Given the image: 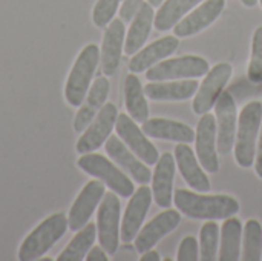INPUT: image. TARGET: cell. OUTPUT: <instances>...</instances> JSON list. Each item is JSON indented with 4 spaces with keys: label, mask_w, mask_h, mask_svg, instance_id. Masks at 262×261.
Instances as JSON below:
<instances>
[{
    "label": "cell",
    "mask_w": 262,
    "mask_h": 261,
    "mask_svg": "<svg viewBox=\"0 0 262 261\" xmlns=\"http://www.w3.org/2000/svg\"><path fill=\"white\" fill-rule=\"evenodd\" d=\"M173 203L181 214L196 220H226L239 212V202L232 195H206L183 188L173 191Z\"/></svg>",
    "instance_id": "1"
},
{
    "label": "cell",
    "mask_w": 262,
    "mask_h": 261,
    "mask_svg": "<svg viewBox=\"0 0 262 261\" xmlns=\"http://www.w3.org/2000/svg\"><path fill=\"white\" fill-rule=\"evenodd\" d=\"M100 65V48L95 43L86 45L77 55L66 83H64V100L72 108H80L86 94L92 85V78Z\"/></svg>",
    "instance_id": "2"
},
{
    "label": "cell",
    "mask_w": 262,
    "mask_h": 261,
    "mask_svg": "<svg viewBox=\"0 0 262 261\" xmlns=\"http://www.w3.org/2000/svg\"><path fill=\"white\" fill-rule=\"evenodd\" d=\"M68 228V217L63 212H55L46 217L21 242L18 248V260L34 261L41 258L66 234Z\"/></svg>",
    "instance_id": "3"
},
{
    "label": "cell",
    "mask_w": 262,
    "mask_h": 261,
    "mask_svg": "<svg viewBox=\"0 0 262 261\" xmlns=\"http://www.w3.org/2000/svg\"><path fill=\"white\" fill-rule=\"evenodd\" d=\"M262 125V103H247L238 118L236 140H235V160L241 168H250L255 163L256 143Z\"/></svg>",
    "instance_id": "4"
},
{
    "label": "cell",
    "mask_w": 262,
    "mask_h": 261,
    "mask_svg": "<svg viewBox=\"0 0 262 261\" xmlns=\"http://www.w3.org/2000/svg\"><path fill=\"white\" fill-rule=\"evenodd\" d=\"M77 166L84 174L101 180L111 191L123 198H130V195L135 192L132 180H129V177L120 168H117L109 158L101 154H81V157L77 160Z\"/></svg>",
    "instance_id": "5"
},
{
    "label": "cell",
    "mask_w": 262,
    "mask_h": 261,
    "mask_svg": "<svg viewBox=\"0 0 262 261\" xmlns=\"http://www.w3.org/2000/svg\"><path fill=\"white\" fill-rule=\"evenodd\" d=\"M210 65L200 55H181L175 58H164L146 71L149 82L177 80V78H195L206 75Z\"/></svg>",
    "instance_id": "6"
},
{
    "label": "cell",
    "mask_w": 262,
    "mask_h": 261,
    "mask_svg": "<svg viewBox=\"0 0 262 261\" xmlns=\"http://www.w3.org/2000/svg\"><path fill=\"white\" fill-rule=\"evenodd\" d=\"M120 218H121V203L118 195L106 192L101 203L98 205L97 214V234L100 246L111 255L117 254L120 245Z\"/></svg>",
    "instance_id": "7"
},
{
    "label": "cell",
    "mask_w": 262,
    "mask_h": 261,
    "mask_svg": "<svg viewBox=\"0 0 262 261\" xmlns=\"http://www.w3.org/2000/svg\"><path fill=\"white\" fill-rule=\"evenodd\" d=\"M118 118V109L114 103H104L98 111L91 125L81 132L80 138L75 143V151L81 154L94 152L101 148L106 140L111 137V132L115 128Z\"/></svg>",
    "instance_id": "8"
},
{
    "label": "cell",
    "mask_w": 262,
    "mask_h": 261,
    "mask_svg": "<svg viewBox=\"0 0 262 261\" xmlns=\"http://www.w3.org/2000/svg\"><path fill=\"white\" fill-rule=\"evenodd\" d=\"M232 71H233L232 65L226 62L216 63L213 68L209 69L203 83L198 86V91L193 98L192 106L196 115L207 114L215 106L216 100L224 92V88L232 77Z\"/></svg>",
    "instance_id": "9"
},
{
    "label": "cell",
    "mask_w": 262,
    "mask_h": 261,
    "mask_svg": "<svg viewBox=\"0 0 262 261\" xmlns=\"http://www.w3.org/2000/svg\"><path fill=\"white\" fill-rule=\"evenodd\" d=\"M216 120V151L220 155H227L235 148L238 114L236 103L230 92H223L215 103Z\"/></svg>",
    "instance_id": "10"
},
{
    "label": "cell",
    "mask_w": 262,
    "mask_h": 261,
    "mask_svg": "<svg viewBox=\"0 0 262 261\" xmlns=\"http://www.w3.org/2000/svg\"><path fill=\"white\" fill-rule=\"evenodd\" d=\"M115 131L117 135L126 143V146L147 166H152L158 162V149L149 142L147 135L143 132V129L138 128L137 122L129 114H118Z\"/></svg>",
    "instance_id": "11"
},
{
    "label": "cell",
    "mask_w": 262,
    "mask_h": 261,
    "mask_svg": "<svg viewBox=\"0 0 262 261\" xmlns=\"http://www.w3.org/2000/svg\"><path fill=\"white\" fill-rule=\"evenodd\" d=\"M104 183L101 180H91L88 182L81 191L78 192V195L75 197L69 214H68V225L71 231H78L83 226H86L92 217V214L95 212L97 206L101 203L106 189H104Z\"/></svg>",
    "instance_id": "12"
},
{
    "label": "cell",
    "mask_w": 262,
    "mask_h": 261,
    "mask_svg": "<svg viewBox=\"0 0 262 261\" xmlns=\"http://www.w3.org/2000/svg\"><path fill=\"white\" fill-rule=\"evenodd\" d=\"M195 149L203 169L210 174H216L220 171V158L216 154V120L209 112L203 114L198 122Z\"/></svg>",
    "instance_id": "13"
},
{
    "label": "cell",
    "mask_w": 262,
    "mask_h": 261,
    "mask_svg": "<svg viewBox=\"0 0 262 261\" xmlns=\"http://www.w3.org/2000/svg\"><path fill=\"white\" fill-rule=\"evenodd\" d=\"M152 203V189L146 185L140 186L132 195L126 206L121 228H120V238L126 245L134 242L137 234L141 229V225L147 215V211Z\"/></svg>",
    "instance_id": "14"
},
{
    "label": "cell",
    "mask_w": 262,
    "mask_h": 261,
    "mask_svg": "<svg viewBox=\"0 0 262 261\" xmlns=\"http://www.w3.org/2000/svg\"><path fill=\"white\" fill-rule=\"evenodd\" d=\"M126 40V26L121 18H114L104 29L101 49H100V63L104 75H114L120 66L121 54L124 52Z\"/></svg>",
    "instance_id": "15"
},
{
    "label": "cell",
    "mask_w": 262,
    "mask_h": 261,
    "mask_svg": "<svg viewBox=\"0 0 262 261\" xmlns=\"http://www.w3.org/2000/svg\"><path fill=\"white\" fill-rule=\"evenodd\" d=\"M181 223V212L177 209H164V212L155 215L135 237V249L138 254H144L152 249L163 237L170 234Z\"/></svg>",
    "instance_id": "16"
},
{
    "label": "cell",
    "mask_w": 262,
    "mask_h": 261,
    "mask_svg": "<svg viewBox=\"0 0 262 261\" xmlns=\"http://www.w3.org/2000/svg\"><path fill=\"white\" fill-rule=\"evenodd\" d=\"M104 149L106 154L135 182H138L140 185H147L149 182H152V172L147 165L140 160L118 135H111L104 143Z\"/></svg>",
    "instance_id": "17"
},
{
    "label": "cell",
    "mask_w": 262,
    "mask_h": 261,
    "mask_svg": "<svg viewBox=\"0 0 262 261\" xmlns=\"http://www.w3.org/2000/svg\"><path fill=\"white\" fill-rule=\"evenodd\" d=\"M226 8V0H204L200 6L193 8L187 15H184L175 26L173 32L177 37H190L207 26H210Z\"/></svg>",
    "instance_id": "18"
},
{
    "label": "cell",
    "mask_w": 262,
    "mask_h": 261,
    "mask_svg": "<svg viewBox=\"0 0 262 261\" xmlns=\"http://www.w3.org/2000/svg\"><path fill=\"white\" fill-rule=\"evenodd\" d=\"M175 155L164 152L155 163L152 174V197L158 208L167 209L173 202V178H175Z\"/></svg>",
    "instance_id": "19"
},
{
    "label": "cell",
    "mask_w": 262,
    "mask_h": 261,
    "mask_svg": "<svg viewBox=\"0 0 262 261\" xmlns=\"http://www.w3.org/2000/svg\"><path fill=\"white\" fill-rule=\"evenodd\" d=\"M109 91H111V83L106 77H98L97 80L92 82L86 94V98L80 105L75 118L72 122V128L75 132H83L91 125V122L95 118L98 111L106 103Z\"/></svg>",
    "instance_id": "20"
},
{
    "label": "cell",
    "mask_w": 262,
    "mask_h": 261,
    "mask_svg": "<svg viewBox=\"0 0 262 261\" xmlns=\"http://www.w3.org/2000/svg\"><path fill=\"white\" fill-rule=\"evenodd\" d=\"M180 46V40L177 35H164L150 45L141 48L130 57L129 60V69L134 74H140L157 65L158 62L164 60L170 54H173Z\"/></svg>",
    "instance_id": "21"
},
{
    "label": "cell",
    "mask_w": 262,
    "mask_h": 261,
    "mask_svg": "<svg viewBox=\"0 0 262 261\" xmlns=\"http://www.w3.org/2000/svg\"><path fill=\"white\" fill-rule=\"evenodd\" d=\"M177 166L184 178V182L189 185V188L198 191V192H209L210 191V180L206 175L203 166L198 162L196 154L187 143H180L175 146L173 151Z\"/></svg>",
    "instance_id": "22"
},
{
    "label": "cell",
    "mask_w": 262,
    "mask_h": 261,
    "mask_svg": "<svg viewBox=\"0 0 262 261\" xmlns=\"http://www.w3.org/2000/svg\"><path fill=\"white\" fill-rule=\"evenodd\" d=\"M143 132L150 138H160V140H170L178 143H192L195 140V131L181 122L172 120V118H147L143 126Z\"/></svg>",
    "instance_id": "23"
},
{
    "label": "cell",
    "mask_w": 262,
    "mask_h": 261,
    "mask_svg": "<svg viewBox=\"0 0 262 261\" xmlns=\"http://www.w3.org/2000/svg\"><path fill=\"white\" fill-rule=\"evenodd\" d=\"M196 80H181V82H150L144 86V94L155 102H183L193 97L198 91Z\"/></svg>",
    "instance_id": "24"
},
{
    "label": "cell",
    "mask_w": 262,
    "mask_h": 261,
    "mask_svg": "<svg viewBox=\"0 0 262 261\" xmlns=\"http://www.w3.org/2000/svg\"><path fill=\"white\" fill-rule=\"evenodd\" d=\"M154 20H155L154 6L149 2H143L141 8L138 9V12L132 18L130 28L126 34L124 54L134 55L137 51H140L143 48V45L146 43V40L150 34Z\"/></svg>",
    "instance_id": "25"
},
{
    "label": "cell",
    "mask_w": 262,
    "mask_h": 261,
    "mask_svg": "<svg viewBox=\"0 0 262 261\" xmlns=\"http://www.w3.org/2000/svg\"><path fill=\"white\" fill-rule=\"evenodd\" d=\"M124 105L127 114L137 123H144L149 118V105L146 100L144 88L134 72L127 74L124 78Z\"/></svg>",
    "instance_id": "26"
},
{
    "label": "cell",
    "mask_w": 262,
    "mask_h": 261,
    "mask_svg": "<svg viewBox=\"0 0 262 261\" xmlns=\"http://www.w3.org/2000/svg\"><path fill=\"white\" fill-rule=\"evenodd\" d=\"M241 235H243V225L239 218L229 217L224 220L221 228V240H220V261H238L241 258Z\"/></svg>",
    "instance_id": "27"
},
{
    "label": "cell",
    "mask_w": 262,
    "mask_h": 261,
    "mask_svg": "<svg viewBox=\"0 0 262 261\" xmlns=\"http://www.w3.org/2000/svg\"><path fill=\"white\" fill-rule=\"evenodd\" d=\"M204 0H166L161 3L160 9L155 14L154 25L157 31H169L172 29L184 15H187L196 5Z\"/></svg>",
    "instance_id": "28"
},
{
    "label": "cell",
    "mask_w": 262,
    "mask_h": 261,
    "mask_svg": "<svg viewBox=\"0 0 262 261\" xmlns=\"http://www.w3.org/2000/svg\"><path fill=\"white\" fill-rule=\"evenodd\" d=\"M97 238V225L88 223L81 229L77 231L75 237L69 242V245L63 249V252L57 257V261H81L86 258L91 251L94 242Z\"/></svg>",
    "instance_id": "29"
},
{
    "label": "cell",
    "mask_w": 262,
    "mask_h": 261,
    "mask_svg": "<svg viewBox=\"0 0 262 261\" xmlns=\"http://www.w3.org/2000/svg\"><path fill=\"white\" fill-rule=\"evenodd\" d=\"M243 255L244 261H261L262 260V226L258 220H249L243 228Z\"/></svg>",
    "instance_id": "30"
},
{
    "label": "cell",
    "mask_w": 262,
    "mask_h": 261,
    "mask_svg": "<svg viewBox=\"0 0 262 261\" xmlns=\"http://www.w3.org/2000/svg\"><path fill=\"white\" fill-rule=\"evenodd\" d=\"M220 226L216 220H206L204 226L200 232V246H201V261H215L218 257V245H220Z\"/></svg>",
    "instance_id": "31"
},
{
    "label": "cell",
    "mask_w": 262,
    "mask_h": 261,
    "mask_svg": "<svg viewBox=\"0 0 262 261\" xmlns=\"http://www.w3.org/2000/svg\"><path fill=\"white\" fill-rule=\"evenodd\" d=\"M249 82L259 85L262 83V26H258L253 32L252 40V55L247 69Z\"/></svg>",
    "instance_id": "32"
},
{
    "label": "cell",
    "mask_w": 262,
    "mask_h": 261,
    "mask_svg": "<svg viewBox=\"0 0 262 261\" xmlns=\"http://www.w3.org/2000/svg\"><path fill=\"white\" fill-rule=\"evenodd\" d=\"M121 0H97L92 9V22L97 28H106L115 17Z\"/></svg>",
    "instance_id": "33"
},
{
    "label": "cell",
    "mask_w": 262,
    "mask_h": 261,
    "mask_svg": "<svg viewBox=\"0 0 262 261\" xmlns=\"http://www.w3.org/2000/svg\"><path fill=\"white\" fill-rule=\"evenodd\" d=\"M178 261H198L200 260V245L198 240L192 235L186 237L180 248H178V255H177Z\"/></svg>",
    "instance_id": "34"
},
{
    "label": "cell",
    "mask_w": 262,
    "mask_h": 261,
    "mask_svg": "<svg viewBox=\"0 0 262 261\" xmlns=\"http://www.w3.org/2000/svg\"><path fill=\"white\" fill-rule=\"evenodd\" d=\"M141 5H143V0H121L120 18L123 22H132V18L141 8Z\"/></svg>",
    "instance_id": "35"
},
{
    "label": "cell",
    "mask_w": 262,
    "mask_h": 261,
    "mask_svg": "<svg viewBox=\"0 0 262 261\" xmlns=\"http://www.w3.org/2000/svg\"><path fill=\"white\" fill-rule=\"evenodd\" d=\"M255 171H256V175H258V177L262 180V125H261V131H259V137H258V143H256Z\"/></svg>",
    "instance_id": "36"
},
{
    "label": "cell",
    "mask_w": 262,
    "mask_h": 261,
    "mask_svg": "<svg viewBox=\"0 0 262 261\" xmlns=\"http://www.w3.org/2000/svg\"><path fill=\"white\" fill-rule=\"evenodd\" d=\"M107 252L101 248V246H95V248H91V251L88 252L86 255V260L88 261H107Z\"/></svg>",
    "instance_id": "37"
},
{
    "label": "cell",
    "mask_w": 262,
    "mask_h": 261,
    "mask_svg": "<svg viewBox=\"0 0 262 261\" xmlns=\"http://www.w3.org/2000/svg\"><path fill=\"white\" fill-rule=\"evenodd\" d=\"M160 260H161L160 254H158L157 251H154V249H149V251H146V252L141 255V261H160Z\"/></svg>",
    "instance_id": "38"
},
{
    "label": "cell",
    "mask_w": 262,
    "mask_h": 261,
    "mask_svg": "<svg viewBox=\"0 0 262 261\" xmlns=\"http://www.w3.org/2000/svg\"><path fill=\"white\" fill-rule=\"evenodd\" d=\"M241 2H243V5L247 6V8H253V6L258 3V0H241Z\"/></svg>",
    "instance_id": "39"
},
{
    "label": "cell",
    "mask_w": 262,
    "mask_h": 261,
    "mask_svg": "<svg viewBox=\"0 0 262 261\" xmlns=\"http://www.w3.org/2000/svg\"><path fill=\"white\" fill-rule=\"evenodd\" d=\"M154 8H157V6H161V3H163V0H147Z\"/></svg>",
    "instance_id": "40"
},
{
    "label": "cell",
    "mask_w": 262,
    "mask_h": 261,
    "mask_svg": "<svg viewBox=\"0 0 262 261\" xmlns=\"http://www.w3.org/2000/svg\"><path fill=\"white\" fill-rule=\"evenodd\" d=\"M259 2H261V6H262V0H259Z\"/></svg>",
    "instance_id": "41"
}]
</instances>
